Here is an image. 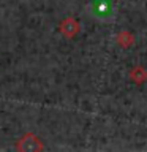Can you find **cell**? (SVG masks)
I'll list each match as a JSON object with an SVG mask.
<instances>
[{"label": "cell", "mask_w": 147, "mask_h": 152, "mask_svg": "<svg viewBox=\"0 0 147 152\" xmlns=\"http://www.w3.org/2000/svg\"><path fill=\"white\" fill-rule=\"evenodd\" d=\"M17 149L19 151H25V152H36V151H43V147L40 138H36L32 133H27L25 136H22L17 141Z\"/></svg>", "instance_id": "obj_1"}, {"label": "cell", "mask_w": 147, "mask_h": 152, "mask_svg": "<svg viewBox=\"0 0 147 152\" xmlns=\"http://www.w3.org/2000/svg\"><path fill=\"white\" fill-rule=\"evenodd\" d=\"M60 30H62V33H63L65 37L73 38L76 33L79 32V22L76 21V19H73V18H66L65 21L60 24Z\"/></svg>", "instance_id": "obj_2"}, {"label": "cell", "mask_w": 147, "mask_h": 152, "mask_svg": "<svg viewBox=\"0 0 147 152\" xmlns=\"http://www.w3.org/2000/svg\"><path fill=\"white\" fill-rule=\"evenodd\" d=\"M130 78L135 81L136 84H142L147 79V71L142 68V66L138 65V66H135V68L130 71Z\"/></svg>", "instance_id": "obj_3"}, {"label": "cell", "mask_w": 147, "mask_h": 152, "mask_svg": "<svg viewBox=\"0 0 147 152\" xmlns=\"http://www.w3.org/2000/svg\"><path fill=\"white\" fill-rule=\"evenodd\" d=\"M117 41L120 43L123 48H127V46L133 45V37H131V33H128V32H122L120 35L117 37Z\"/></svg>", "instance_id": "obj_4"}]
</instances>
